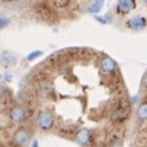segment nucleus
<instances>
[{
  "label": "nucleus",
  "mask_w": 147,
  "mask_h": 147,
  "mask_svg": "<svg viewBox=\"0 0 147 147\" xmlns=\"http://www.w3.org/2000/svg\"><path fill=\"white\" fill-rule=\"evenodd\" d=\"M137 117L142 120H147V102L141 103L137 109Z\"/></svg>",
  "instance_id": "1a4fd4ad"
},
{
  "label": "nucleus",
  "mask_w": 147,
  "mask_h": 147,
  "mask_svg": "<svg viewBox=\"0 0 147 147\" xmlns=\"http://www.w3.org/2000/svg\"><path fill=\"white\" fill-rule=\"evenodd\" d=\"M144 1H146V3H147V0H144Z\"/></svg>",
  "instance_id": "ddd939ff"
},
{
  "label": "nucleus",
  "mask_w": 147,
  "mask_h": 147,
  "mask_svg": "<svg viewBox=\"0 0 147 147\" xmlns=\"http://www.w3.org/2000/svg\"><path fill=\"white\" fill-rule=\"evenodd\" d=\"M16 63L15 55L11 54L10 52H3L1 54V64L4 66H11Z\"/></svg>",
  "instance_id": "0eeeda50"
},
{
  "label": "nucleus",
  "mask_w": 147,
  "mask_h": 147,
  "mask_svg": "<svg viewBox=\"0 0 147 147\" xmlns=\"http://www.w3.org/2000/svg\"><path fill=\"white\" fill-rule=\"evenodd\" d=\"M13 141L17 145L21 146H26V144L28 142V135L25 130H18L15 135H13Z\"/></svg>",
  "instance_id": "423d86ee"
},
{
  "label": "nucleus",
  "mask_w": 147,
  "mask_h": 147,
  "mask_svg": "<svg viewBox=\"0 0 147 147\" xmlns=\"http://www.w3.org/2000/svg\"><path fill=\"white\" fill-rule=\"evenodd\" d=\"M40 55H42V52H40V50H36V52L31 53V54L28 55V57H27V59H28V60H34L36 58L40 57Z\"/></svg>",
  "instance_id": "9d476101"
},
{
  "label": "nucleus",
  "mask_w": 147,
  "mask_h": 147,
  "mask_svg": "<svg viewBox=\"0 0 147 147\" xmlns=\"http://www.w3.org/2000/svg\"><path fill=\"white\" fill-rule=\"evenodd\" d=\"M142 88H144L145 92H147V74L144 76V79H142Z\"/></svg>",
  "instance_id": "9b49d317"
},
{
  "label": "nucleus",
  "mask_w": 147,
  "mask_h": 147,
  "mask_svg": "<svg viewBox=\"0 0 147 147\" xmlns=\"http://www.w3.org/2000/svg\"><path fill=\"white\" fill-rule=\"evenodd\" d=\"M36 120H37V125L40 129H43V130H49V129L53 126V123H54L53 117L50 115L48 112H44V110L38 113Z\"/></svg>",
  "instance_id": "f257e3e1"
},
{
  "label": "nucleus",
  "mask_w": 147,
  "mask_h": 147,
  "mask_svg": "<svg viewBox=\"0 0 147 147\" xmlns=\"http://www.w3.org/2000/svg\"><path fill=\"white\" fill-rule=\"evenodd\" d=\"M10 117L13 121H22L27 117V112H26V109L22 107H15L11 109Z\"/></svg>",
  "instance_id": "39448f33"
},
{
  "label": "nucleus",
  "mask_w": 147,
  "mask_h": 147,
  "mask_svg": "<svg viewBox=\"0 0 147 147\" xmlns=\"http://www.w3.org/2000/svg\"><path fill=\"white\" fill-rule=\"evenodd\" d=\"M147 25V20L142 16H136V17H132L130 21L127 22V27L134 31H140V30H144Z\"/></svg>",
  "instance_id": "7ed1b4c3"
},
{
  "label": "nucleus",
  "mask_w": 147,
  "mask_h": 147,
  "mask_svg": "<svg viewBox=\"0 0 147 147\" xmlns=\"http://www.w3.org/2000/svg\"><path fill=\"white\" fill-rule=\"evenodd\" d=\"M103 5H104V0H96V1H93L92 5L88 6V12L97 13V12H99L100 10H102Z\"/></svg>",
  "instance_id": "6e6552de"
},
{
  "label": "nucleus",
  "mask_w": 147,
  "mask_h": 147,
  "mask_svg": "<svg viewBox=\"0 0 147 147\" xmlns=\"http://www.w3.org/2000/svg\"><path fill=\"white\" fill-rule=\"evenodd\" d=\"M99 67L100 71L103 74H107V75H112L113 72H115L117 70V64L113 59L110 58H103L99 63Z\"/></svg>",
  "instance_id": "f03ea898"
},
{
  "label": "nucleus",
  "mask_w": 147,
  "mask_h": 147,
  "mask_svg": "<svg viewBox=\"0 0 147 147\" xmlns=\"http://www.w3.org/2000/svg\"><path fill=\"white\" fill-rule=\"evenodd\" d=\"M135 6H136L135 0H119L117 11L119 13H127L131 10H134Z\"/></svg>",
  "instance_id": "20e7f679"
},
{
  "label": "nucleus",
  "mask_w": 147,
  "mask_h": 147,
  "mask_svg": "<svg viewBox=\"0 0 147 147\" xmlns=\"http://www.w3.org/2000/svg\"><path fill=\"white\" fill-rule=\"evenodd\" d=\"M33 147H37V142H34V144H33Z\"/></svg>",
  "instance_id": "f8f14e48"
}]
</instances>
